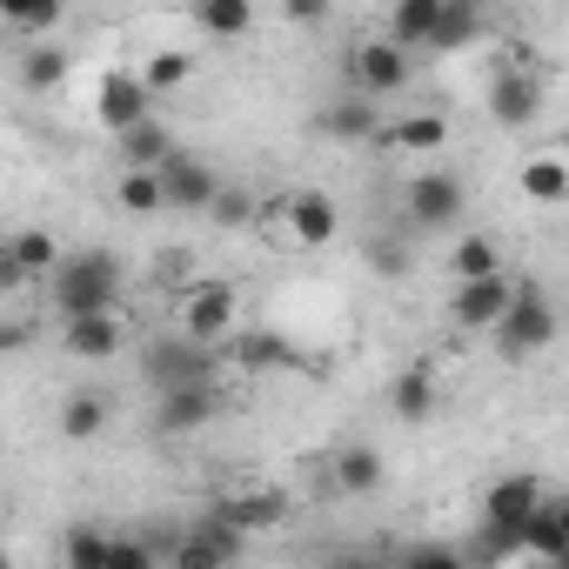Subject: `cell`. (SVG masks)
Returning <instances> with one entry per match:
<instances>
[{
	"mask_svg": "<svg viewBox=\"0 0 569 569\" xmlns=\"http://www.w3.org/2000/svg\"><path fill=\"white\" fill-rule=\"evenodd\" d=\"M382 108L376 101H362V94H349V101H336V108H322V134L329 141H382Z\"/></svg>",
	"mask_w": 569,
	"mask_h": 569,
	"instance_id": "obj_18",
	"label": "cell"
},
{
	"mask_svg": "<svg viewBox=\"0 0 569 569\" xmlns=\"http://www.w3.org/2000/svg\"><path fill=\"white\" fill-rule=\"evenodd\" d=\"M536 108H542V81H536L529 68H502L496 88H489V114H496L502 128H529Z\"/></svg>",
	"mask_w": 569,
	"mask_h": 569,
	"instance_id": "obj_13",
	"label": "cell"
},
{
	"mask_svg": "<svg viewBox=\"0 0 569 569\" xmlns=\"http://www.w3.org/2000/svg\"><path fill=\"white\" fill-rule=\"evenodd\" d=\"M556 342V309H549V296L542 289H516V302H509V316H502V329H496V349L509 356V362H529L536 349H549Z\"/></svg>",
	"mask_w": 569,
	"mask_h": 569,
	"instance_id": "obj_4",
	"label": "cell"
},
{
	"mask_svg": "<svg viewBox=\"0 0 569 569\" xmlns=\"http://www.w3.org/2000/svg\"><path fill=\"white\" fill-rule=\"evenodd\" d=\"M228 356H234L241 369H281V362H296V349H289V342H281V336H261V329H254V336H234V342H228Z\"/></svg>",
	"mask_w": 569,
	"mask_h": 569,
	"instance_id": "obj_29",
	"label": "cell"
},
{
	"mask_svg": "<svg viewBox=\"0 0 569 569\" xmlns=\"http://www.w3.org/2000/svg\"><path fill=\"white\" fill-rule=\"evenodd\" d=\"M329 569H369V562H362V556H342V562H329Z\"/></svg>",
	"mask_w": 569,
	"mask_h": 569,
	"instance_id": "obj_39",
	"label": "cell"
},
{
	"mask_svg": "<svg viewBox=\"0 0 569 569\" xmlns=\"http://www.w3.org/2000/svg\"><path fill=\"white\" fill-rule=\"evenodd\" d=\"M68 254L54 248V234L48 228H21V234H8V254H0V274L8 281H34V274H48L54 281V268H61Z\"/></svg>",
	"mask_w": 569,
	"mask_h": 569,
	"instance_id": "obj_12",
	"label": "cell"
},
{
	"mask_svg": "<svg viewBox=\"0 0 569 569\" xmlns=\"http://www.w3.org/2000/svg\"><path fill=\"white\" fill-rule=\"evenodd\" d=\"M542 502H549V496H542L536 476H502V482H489V496H482L489 549H522V529H529V516H536Z\"/></svg>",
	"mask_w": 569,
	"mask_h": 569,
	"instance_id": "obj_2",
	"label": "cell"
},
{
	"mask_svg": "<svg viewBox=\"0 0 569 569\" xmlns=\"http://www.w3.org/2000/svg\"><path fill=\"white\" fill-rule=\"evenodd\" d=\"M21 81H28L34 94L61 88V81H68V54H61L54 41H48V48H28V54H21Z\"/></svg>",
	"mask_w": 569,
	"mask_h": 569,
	"instance_id": "obj_30",
	"label": "cell"
},
{
	"mask_svg": "<svg viewBox=\"0 0 569 569\" xmlns=\"http://www.w3.org/2000/svg\"><path fill=\"white\" fill-rule=\"evenodd\" d=\"M214 409H221L214 382H194V389H168V396L154 402V429H161V436H188V429L214 422Z\"/></svg>",
	"mask_w": 569,
	"mask_h": 569,
	"instance_id": "obj_14",
	"label": "cell"
},
{
	"mask_svg": "<svg viewBox=\"0 0 569 569\" xmlns=\"http://www.w3.org/2000/svg\"><path fill=\"white\" fill-rule=\"evenodd\" d=\"M349 74H356V94H362V101H389V94L409 88L416 61H409L396 41H362V48H349Z\"/></svg>",
	"mask_w": 569,
	"mask_h": 569,
	"instance_id": "obj_6",
	"label": "cell"
},
{
	"mask_svg": "<svg viewBox=\"0 0 569 569\" xmlns=\"http://www.w3.org/2000/svg\"><path fill=\"white\" fill-rule=\"evenodd\" d=\"M194 28L214 34V41H234V34L254 28V8H241V0H201V8H194Z\"/></svg>",
	"mask_w": 569,
	"mask_h": 569,
	"instance_id": "obj_26",
	"label": "cell"
},
{
	"mask_svg": "<svg viewBox=\"0 0 569 569\" xmlns=\"http://www.w3.org/2000/svg\"><path fill=\"white\" fill-rule=\"evenodd\" d=\"M101 429H108V396H68L61 436H68V442H94Z\"/></svg>",
	"mask_w": 569,
	"mask_h": 569,
	"instance_id": "obj_28",
	"label": "cell"
},
{
	"mask_svg": "<svg viewBox=\"0 0 569 569\" xmlns=\"http://www.w3.org/2000/svg\"><path fill=\"white\" fill-rule=\"evenodd\" d=\"M376 482H382V456H376L369 442H349V449L336 456V489H342V496H369Z\"/></svg>",
	"mask_w": 569,
	"mask_h": 569,
	"instance_id": "obj_24",
	"label": "cell"
},
{
	"mask_svg": "<svg viewBox=\"0 0 569 569\" xmlns=\"http://www.w3.org/2000/svg\"><path fill=\"white\" fill-rule=\"evenodd\" d=\"M476 34H482V8L449 0V8H442V28H436V41H429V54H456V48H469Z\"/></svg>",
	"mask_w": 569,
	"mask_h": 569,
	"instance_id": "obj_25",
	"label": "cell"
},
{
	"mask_svg": "<svg viewBox=\"0 0 569 569\" xmlns=\"http://www.w3.org/2000/svg\"><path fill=\"white\" fill-rule=\"evenodd\" d=\"M402 201H409V221H416V228H449V221L462 214V181L442 174V168H422Z\"/></svg>",
	"mask_w": 569,
	"mask_h": 569,
	"instance_id": "obj_8",
	"label": "cell"
},
{
	"mask_svg": "<svg viewBox=\"0 0 569 569\" xmlns=\"http://www.w3.org/2000/svg\"><path fill=\"white\" fill-rule=\"evenodd\" d=\"M0 21H8L14 34H41V28H61V0H48V8H0Z\"/></svg>",
	"mask_w": 569,
	"mask_h": 569,
	"instance_id": "obj_35",
	"label": "cell"
},
{
	"mask_svg": "<svg viewBox=\"0 0 569 569\" xmlns=\"http://www.w3.org/2000/svg\"><path fill=\"white\" fill-rule=\"evenodd\" d=\"M369 268L389 274V281L409 274V241H402V234H376V241H369Z\"/></svg>",
	"mask_w": 569,
	"mask_h": 569,
	"instance_id": "obj_34",
	"label": "cell"
},
{
	"mask_svg": "<svg viewBox=\"0 0 569 569\" xmlns=\"http://www.w3.org/2000/svg\"><path fill=\"white\" fill-rule=\"evenodd\" d=\"M396 569H402V562H396Z\"/></svg>",
	"mask_w": 569,
	"mask_h": 569,
	"instance_id": "obj_43",
	"label": "cell"
},
{
	"mask_svg": "<svg viewBox=\"0 0 569 569\" xmlns=\"http://www.w3.org/2000/svg\"><path fill=\"white\" fill-rule=\"evenodd\" d=\"M141 362H148V382L168 396V389H194V382H214V369H221V349H201V342H188V336L174 329V336H154Z\"/></svg>",
	"mask_w": 569,
	"mask_h": 569,
	"instance_id": "obj_3",
	"label": "cell"
},
{
	"mask_svg": "<svg viewBox=\"0 0 569 569\" xmlns=\"http://www.w3.org/2000/svg\"><path fill=\"white\" fill-rule=\"evenodd\" d=\"M562 569H569V562H562Z\"/></svg>",
	"mask_w": 569,
	"mask_h": 569,
	"instance_id": "obj_42",
	"label": "cell"
},
{
	"mask_svg": "<svg viewBox=\"0 0 569 569\" xmlns=\"http://www.w3.org/2000/svg\"><path fill=\"white\" fill-rule=\"evenodd\" d=\"M114 201H121L128 214H161V208H168L161 174H121V181H114Z\"/></svg>",
	"mask_w": 569,
	"mask_h": 569,
	"instance_id": "obj_31",
	"label": "cell"
},
{
	"mask_svg": "<svg viewBox=\"0 0 569 569\" xmlns=\"http://www.w3.org/2000/svg\"><path fill=\"white\" fill-rule=\"evenodd\" d=\"M442 141H449V121H442V114H402V121L382 128L376 148H396V154H436Z\"/></svg>",
	"mask_w": 569,
	"mask_h": 569,
	"instance_id": "obj_19",
	"label": "cell"
},
{
	"mask_svg": "<svg viewBox=\"0 0 569 569\" xmlns=\"http://www.w3.org/2000/svg\"><path fill=\"white\" fill-rule=\"evenodd\" d=\"M121 261L108 248H81L54 268V316L88 322V316H121Z\"/></svg>",
	"mask_w": 569,
	"mask_h": 569,
	"instance_id": "obj_1",
	"label": "cell"
},
{
	"mask_svg": "<svg viewBox=\"0 0 569 569\" xmlns=\"http://www.w3.org/2000/svg\"><path fill=\"white\" fill-rule=\"evenodd\" d=\"M522 194L529 201H569V161H556V154L522 161Z\"/></svg>",
	"mask_w": 569,
	"mask_h": 569,
	"instance_id": "obj_27",
	"label": "cell"
},
{
	"mask_svg": "<svg viewBox=\"0 0 569 569\" xmlns=\"http://www.w3.org/2000/svg\"><path fill=\"white\" fill-rule=\"evenodd\" d=\"M234 289L228 281H201V289L181 302V336L188 342H201V349H221V342H234Z\"/></svg>",
	"mask_w": 569,
	"mask_h": 569,
	"instance_id": "obj_7",
	"label": "cell"
},
{
	"mask_svg": "<svg viewBox=\"0 0 569 569\" xmlns=\"http://www.w3.org/2000/svg\"><path fill=\"white\" fill-rule=\"evenodd\" d=\"M168 569H228V556H221V549H208V542H201L194 529H181V542H174Z\"/></svg>",
	"mask_w": 569,
	"mask_h": 569,
	"instance_id": "obj_33",
	"label": "cell"
},
{
	"mask_svg": "<svg viewBox=\"0 0 569 569\" xmlns=\"http://www.w3.org/2000/svg\"><path fill=\"white\" fill-rule=\"evenodd\" d=\"M522 549L536 556V562H569V536H562V509H556V496L529 516V529H522Z\"/></svg>",
	"mask_w": 569,
	"mask_h": 569,
	"instance_id": "obj_22",
	"label": "cell"
},
{
	"mask_svg": "<svg viewBox=\"0 0 569 569\" xmlns=\"http://www.w3.org/2000/svg\"><path fill=\"white\" fill-rule=\"evenodd\" d=\"M556 509H562V536H569V496H556Z\"/></svg>",
	"mask_w": 569,
	"mask_h": 569,
	"instance_id": "obj_40",
	"label": "cell"
},
{
	"mask_svg": "<svg viewBox=\"0 0 569 569\" xmlns=\"http://www.w3.org/2000/svg\"><path fill=\"white\" fill-rule=\"evenodd\" d=\"M61 349H68L74 362H114V356H121V316L61 322Z\"/></svg>",
	"mask_w": 569,
	"mask_h": 569,
	"instance_id": "obj_16",
	"label": "cell"
},
{
	"mask_svg": "<svg viewBox=\"0 0 569 569\" xmlns=\"http://www.w3.org/2000/svg\"><path fill=\"white\" fill-rule=\"evenodd\" d=\"M161 194H168V208H174V214H201V208H214L221 181H214V168H208V161L174 154V161L161 168Z\"/></svg>",
	"mask_w": 569,
	"mask_h": 569,
	"instance_id": "obj_10",
	"label": "cell"
},
{
	"mask_svg": "<svg viewBox=\"0 0 569 569\" xmlns=\"http://www.w3.org/2000/svg\"><path fill=\"white\" fill-rule=\"evenodd\" d=\"M94 114H101V128L121 141V134H134L141 121H154V94H148V81H141L134 68H108L101 88H94Z\"/></svg>",
	"mask_w": 569,
	"mask_h": 569,
	"instance_id": "obj_5",
	"label": "cell"
},
{
	"mask_svg": "<svg viewBox=\"0 0 569 569\" xmlns=\"http://www.w3.org/2000/svg\"><path fill=\"white\" fill-rule=\"evenodd\" d=\"M449 274H456V289H469V281H496L502 274V248L489 234H462L456 254H449Z\"/></svg>",
	"mask_w": 569,
	"mask_h": 569,
	"instance_id": "obj_21",
	"label": "cell"
},
{
	"mask_svg": "<svg viewBox=\"0 0 569 569\" xmlns=\"http://www.w3.org/2000/svg\"><path fill=\"white\" fill-rule=\"evenodd\" d=\"M402 569H469V562H462V549H449V542H416V549L402 556Z\"/></svg>",
	"mask_w": 569,
	"mask_h": 569,
	"instance_id": "obj_37",
	"label": "cell"
},
{
	"mask_svg": "<svg viewBox=\"0 0 569 569\" xmlns=\"http://www.w3.org/2000/svg\"><path fill=\"white\" fill-rule=\"evenodd\" d=\"M389 409H396L402 422H429V416H436V376H429V362H409V369L396 376Z\"/></svg>",
	"mask_w": 569,
	"mask_h": 569,
	"instance_id": "obj_20",
	"label": "cell"
},
{
	"mask_svg": "<svg viewBox=\"0 0 569 569\" xmlns=\"http://www.w3.org/2000/svg\"><path fill=\"white\" fill-rule=\"evenodd\" d=\"M214 516H228L241 536H254V529H274L281 516H289V496L281 489H234V496L214 502Z\"/></svg>",
	"mask_w": 569,
	"mask_h": 569,
	"instance_id": "obj_15",
	"label": "cell"
},
{
	"mask_svg": "<svg viewBox=\"0 0 569 569\" xmlns=\"http://www.w3.org/2000/svg\"><path fill=\"white\" fill-rule=\"evenodd\" d=\"M141 81H148V94H174V88L188 81V54H148Z\"/></svg>",
	"mask_w": 569,
	"mask_h": 569,
	"instance_id": "obj_32",
	"label": "cell"
},
{
	"mask_svg": "<svg viewBox=\"0 0 569 569\" xmlns=\"http://www.w3.org/2000/svg\"><path fill=\"white\" fill-rule=\"evenodd\" d=\"M509 302H516V281L509 274H496V281H469V289H456V302H449V316H456V329H502V316H509Z\"/></svg>",
	"mask_w": 569,
	"mask_h": 569,
	"instance_id": "obj_9",
	"label": "cell"
},
{
	"mask_svg": "<svg viewBox=\"0 0 569 569\" xmlns=\"http://www.w3.org/2000/svg\"><path fill=\"white\" fill-rule=\"evenodd\" d=\"M248 214H254V201H248L241 188H221V194H214V221H221V228H241Z\"/></svg>",
	"mask_w": 569,
	"mask_h": 569,
	"instance_id": "obj_38",
	"label": "cell"
},
{
	"mask_svg": "<svg viewBox=\"0 0 569 569\" xmlns=\"http://www.w3.org/2000/svg\"><path fill=\"white\" fill-rule=\"evenodd\" d=\"M442 8H449V0H396V8H389V41H396L402 54L429 48L436 28H442Z\"/></svg>",
	"mask_w": 569,
	"mask_h": 569,
	"instance_id": "obj_17",
	"label": "cell"
},
{
	"mask_svg": "<svg viewBox=\"0 0 569 569\" xmlns=\"http://www.w3.org/2000/svg\"><path fill=\"white\" fill-rule=\"evenodd\" d=\"M108 556H114V536L101 522H74L61 536V569H108Z\"/></svg>",
	"mask_w": 569,
	"mask_h": 569,
	"instance_id": "obj_23",
	"label": "cell"
},
{
	"mask_svg": "<svg viewBox=\"0 0 569 569\" xmlns=\"http://www.w3.org/2000/svg\"><path fill=\"white\" fill-rule=\"evenodd\" d=\"M108 569H161V556L148 549V536H114V556Z\"/></svg>",
	"mask_w": 569,
	"mask_h": 569,
	"instance_id": "obj_36",
	"label": "cell"
},
{
	"mask_svg": "<svg viewBox=\"0 0 569 569\" xmlns=\"http://www.w3.org/2000/svg\"><path fill=\"white\" fill-rule=\"evenodd\" d=\"M522 569H562V562H536V556H529V562H522Z\"/></svg>",
	"mask_w": 569,
	"mask_h": 569,
	"instance_id": "obj_41",
	"label": "cell"
},
{
	"mask_svg": "<svg viewBox=\"0 0 569 569\" xmlns=\"http://www.w3.org/2000/svg\"><path fill=\"white\" fill-rule=\"evenodd\" d=\"M274 214L289 221V234H296L302 248H322V241H336V228H342V208H336L329 194H316V188H302V194H289V201H274Z\"/></svg>",
	"mask_w": 569,
	"mask_h": 569,
	"instance_id": "obj_11",
	"label": "cell"
}]
</instances>
